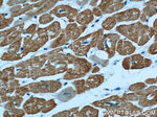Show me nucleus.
Returning <instances> with one entry per match:
<instances>
[{"instance_id":"nucleus-1","label":"nucleus","mask_w":157,"mask_h":117,"mask_svg":"<svg viewBox=\"0 0 157 117\" xmlns=\"http://www.w3.org/2000/svg\"><path fill=\"white\" fill-rule=\"evenodd\" d=\"M72 96V93H71V90L70 89H67L66 91H64V92H62L61 93V94H59V98H60V100H68L69 98H70V97Z\"/></svg>"}]
</instances>
